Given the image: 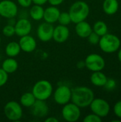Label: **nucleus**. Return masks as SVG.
Here are the masks:
<instances>
[{
  "label": "nucleus",
  "instance_id": "f257e3e1",
  "mask_svg": "<svg viewBox=\"0 0 121 122\" xmlns=\"http://www.w3.org/2000/svg\"><path fill=\"white\" fill-rule=\"evenodd\" d=\"M94 98L93 90L87 86H80L71 89V101L80 108L89 107Z\"/></svg>",
  "mask_w": 121,
  "mask_h": 122
},
{
  "label": "nucleus",
  "instance_id": "f03ea898",
  "mask_svg": "<svg viewBox=\"0 0 121 122\" xmlns=\"http://www.w3.org/2000/svg\"><path fill=\"white\" fill-rule=\"evenodd\" d=\"M89 13V6L86 1H77L74 2L71 6L68 11L71 22L74 24L86 20L88 16Z\"/></svg>",
  "mask_w": 121,
  "mask_h": 122
},
{
  "label": "nucleus",
  "instance_id": "7ed1b4c3",
  "mask_svg": "<svg viewBox=\"0 0 121 122\" xmlns=\"http://www.w3.org/2000/svg\"><path fill=\"white\" fill-rule=\"evenodd\" d=\"M98 45L101 49L107 54L117 51L121 46V40L115 34H106L101 36Z\"/></svg>",
  "mask_w": 121,
  "mask_h": 122
},
{
  "label": "nucleus",
  "instance_id": "20e7f679",
  "mask_svg": "<svg viewBox=\"0 0 121 122\" xmlns=\"http://www.w3.org/2000/svg\"><path fill=\"white\" fill-rule=\"evenodd\" d=\"M31 92L36 99L46 101L52 95L53 86L47 80H39L34 85Z\"/></svg>",
  "mask_w": 121,
  "mask_h": 122
},
{
  "label": "nucleus",
  "instance_id": "39448f33",
  "mask_svg": "<svg viewBox=\"0 0 121 122\" xmlns=\"http://www.w3.org/2000/svg\"><path fill=\"white\" fill-rule=\"evenodd\" d=\"M4 113L6 119L12 122L19 121L23 116L22 106L15 101L7 102L4 107Z\"/></svg>",
  "mask_w": 121,
  "mask_h": 122
},
{
  "label": "nucleus",
  "instance_id": "423d86ee",
  "mask_svg": "<svg viewBox=\"0 0 121 122\" xmlns=\"http://www.w3.org/2000/svg\"><path fill=\"white\" fill-rule=\"evenodd\" d=\"M80 109V107H78L73 102H68L63 105L61 111L62 117L65 121L68 122H77L81 114Z\"/></svg>",
  "mask_w": 121,
  "mask_h": 122
},
{
  "label": "nucleus",
  "instance_id": "0eeeda50",
  "mask_svg": "<svg viewBox=\"0 0 121 122\" xmlns=\"http://www.w3.org/2000/svg\"><path fill=\"white\" fill-rule=\"evenodd\" d=\"M89 107L92 113L98 115L101 118L108 116L111 110V107L108 102L101 98H94Z\"/></svg>",
  "mask_w": 121,
  "mask_h": 122
},
{
  "label": "nucleus",
  "instance_id": "6e6552de",
  "mask_svg": "<svg viewBox=\"0 0 121 122\" xmlns=\"http://www.w3.org/2000/svg\"><path fill=\"white\" fill-rule=\"evenodd\" d=\"M84 61L86 67L92 72L102 71L106 66L105 59L98 54H91L88 55Z\"/></svg>",
  "mask_w": 121,
  "mask_h": 122
},
{
  "label": "nucleus",
  "instance_id": "1a4fd4ad",
  "mask_svg": "<svg viewBox=\"0 0 121 122\" xmlns=\"http://www.w3.org/2000/svg\"><path fill=\"white\" fill-rule=\"evenodd\" d=\"M18 7L11 0H2L0 1V16L6 19H11L16 16Z\"/></svg>",
  "mask_w": 121,
  "mask_h": 122
},
{
  "label": "nucleus",
  "instance_id": "9d476101",
  "mask_svg": "<svg viewBox=\"0 0 121 122\" xmlns=\"http://www.w3.org/2000/svg\"><path fill=\"white\" fill-rule=\"evenodd\" d=\"M71 99V89L66 85L59 86L53 93V99L59 105H65L70 102Z\"/></svg>",
  "mask_w": 121,
  "mask_h": 122
},
{
  "label": "nucleus",
  "instance_id": "9b49d317",
  "mask_svg": "<svg viewBox=\"0 0 121 122\" xmlns=\"http://www.w3.org/2000/svg\"><path fill=\"white\" fill-rule=\"evenodd\" d=\"M54 27L52 24L48 22L41 23L37 28L36 34L39 40L43 42L49 41L53 39V33Z\"/></svg>",
  "mask_w": 121,
  "mask_h": 122
},
{
  "label": "nucleus",
  "instance_id": "f8f14e48",
  "mask_svg": "<svg viewBox=\"0 0 121 122\" xmlns=\"http://www.w3.org/2000/svg\"><path fill=\"white\" fill-rule=\"evenodd\" d=\"M31 114L34 117L39 119L45 118L48 114V107L46 101L36 99L34 104L30 107Z\"/></svg>",
  "mask_w": 121,
  "mask_h": 122
},
{
  "label": "nucleus",
  "instance_id": "ddd939ff",
  "mask_svg": "<svg viewBox=\"0 0 121 122\" xmlns=\"http://www.w3.org/2000/svg\"><path fill=\"white\" fill-rule=\"evenodd\" d=\"M14 28L15 34L21 37L30 34L32 29V25L29 19L26 18H21L16 21L14 24Z\"/></svg>",
  "mask_w": 121,
  "mask_h": 122
},
{
  "label": "nucleus",
  "instance_id": "4468645a",
  "mask_svg": "<svg viewBox=\"0 0 121 122\" xmlns=\"http://www.w3.org/2000/svg\"><path fill=\"white\" fill-rule=\"evenodd\" d=\"M70 36V31L67 26L64 25H58L54 27L53 33V39L58 43L62 44L66 41Z\"/></svg>",
  "mask_w": 121,
  "mask_h": 122
},
{
  "label": "nucleus",
  "instance_id": "2eb2a0df",
  "mask_svg": "<svg viewBox=\"0 0 121 122\" xmlns=\"http://www.w3.org/2000/svg\"><path fill=\"white\" fill-rule=\"evenodd\" d=\"M19 44L21 51L26 53L33 52L36 49L37 45L35 39L29 34L21 36Z\"/></svg>",
  "mask_w": 121,
  "mask_h": 122
},
{
  "label": "nucleus",
  "instance_id": "dca6fc26",
  "mask_svg": "<svg viewBox=\"0 0 121 122\" xmlns=\"http://www.w3.org/2000/svg\"><path fill=\"white\" fill-rule=\"evenodd\" d=\"M60 13V10L56 6H51L44 9L43 19L46 22L53 24V23L58 21Z\"/></svg>",
  "mask_w": 121,
  "mask_h": 122
},
{
  "label": "nucleus",
  "instance_id": "f3484780",
  "mask_svg": "<svg viewBox=\"0 0 121 122\" xmlns=\"http://www.w3.org/2000/svg\"><path fill=\"white\" fill-rule=\"evenodd\" d=\"M75 31L76 34L79 37L87 38L89 36V34L93 31V29L91 24L84 20L76 24Z\"/></svg>",
  "mask_w": 121,
  "mask_h": 122
},
{
  "label": "nucleus",
  "instance_id": "a211bd4d",
  "mask_svg": "<svg viewBox=\"0 0 121 122\" xmlns=\"http://www.w3.org/2000/svg\"><path fill=\"white\" fill-rule=\"evenodd\" d=\"M91 82L96 86H104L107 81V76L106 75L103 73L101 71H93L91 76Z\"/></svg>",
  "mask_w": 121,
  "mask_h": 122
},
{
  "label": "nucleus",
  "instance_id": "6ab92c4d",
  "mask_svg": "<svg viewBox=\"0 0 121 122\" xmlns=\"http://www.w3.org/2000/svg\"><path fill=\"white\" fill-rule=\"evenodd\" d=\"M119 8L118 0H104L103 4V9L108 15L115 14Z\"/></svg>",
  "mask_w": 121,
  "mask_h": 122
},
{
  "label": "nucleus",
  "instance_id": "aec40b11",
  "mask_svg": "<svg viewBox=\"0 0 121 122\" xmlns=\"http://www.w3.org/2000/svg\"><path fill=\"white\" fill-rule=\"evenodd\" d=\"M19 67L18 62L13 57H9L2 62L1 69H3L7 74L14 73Z\"/></svg>",
  "mask_w": 121,
  "mask_h": 122
},
{
  "label": "nucleus",
  "instance_id": "412c9836",
  "mask_svg": "<svg viewBox=\"0 0 121 122\" xmlns=\"http://www.w3.org/2000/svg\"><path fill=\"white\" fill-rule=\"evenodd\" d=\"M21 49L19 46V42L16 41H11L9 42L5 48V53L9 57H15L18 56Z\"/></svg>",
  "mask_w": 121,
  "mask_h": 122
},
{
  "label": "nucleus",
  "instance_id": "4be33fe9",
  "mask_svg": "<svg viewBox=\"0 0 121 122\" xmlns=\"http://www.w3.org/2000/svg\"><path fill=\"white\" fill-rule=\"evenodd\" d=\"M44 9L41 5L34 4L29 10L30 17L35 21H40L44 18Z\"/></svg>",
  "mask_w": 121,
  "mask_h": 122
},
{
  "label": "nucleus",
  "instance_id": "5701e85b",
  "mask_svg": "<svg viewBox=\"0 0 121 122\" xmlns=\"http://www.w3.org/2000/svg\"><path fill=\"white\" fill-rule=\"evenodd\" d=\"M36 99L32 92H26L23 94L20 98V104L26 108H30L36 102Z\"/></svg>",
  "mask_w": 121,
  "mask_h": 122
},
{
  "label": "nucleus",
  "instance_id": "b1692460",
  "mask_svg": "<svg viewBox=\"0 0 121 122\" xmlns=\"http://www.w3.org/2000/svg\"><path fill=\"white\" fill-rule=\"evenodd\" d=\"M92 29H93V31L96 33L100 36H102L108 33V26L103 21H96L93 24Z\"/></svg>",
  "mask_w": 121,
  "mask_h": 122
},
{
  "label": "nucleus",
  "instance_id": "393cba45",
  "mask_svg": "<svg viewBox=\"0 0 121 122\" xmlns=\"http://www.w3.org/2000/svg\"><path fill=\"white\" fill-rule=\"evenodd\" d=\"M58 21L59 24L61 25H64V26H68L71 22V17L68 14V12L64 11V12H61L60 15L58 19Z\"/></svg>",
  "mask_w": 121,
  "mask_h": 122
},
{
  "label": "nucleus",
  "instance_id": "a878e982",
  "mask_svg": "<svg viewBox=\"0 0 121 122\" xmlns=\"http://www.w3.org/2000/svg\"><path fill=\"white\" fill-rule=\"evenodd\" d=\"M2 33L6 37H11V36H13L15 34L14 26L8 24L7 25L4 26V28L2 29Z\"/></svg>",
  "mask_w": 121,
  "mask_h": 122
},
{
  "label": "nucleus",
  "instance_id": "bb28decb",
  "mask_svg": "<svg viewBox=\"0 0 121 122\" xmlns=\"http://www.w3.org/2000/svg\"><path fill=\"white\" fill-rule=\"evenodd\" d=\"M100 38H101V36L99 35H98L96 33H95L94 31H92L89 34V36L87 37V39L88 40V42L91 44H93V45L98 44L99 41H100Z\"/></svg>",
  "mask_w": 121,
  "mask_h": 122
},
{
  "label": "nucleus",
  "instance_id": "cd10ccee",
  "mask_svg": "<svg viewBox=\"0 0 121 122\" xmlns=\"http://www.w3.org/2000/svg\"><path fill=\"white\" fill-rule=\"evenodd\" d=\"M83 122H101L102 119L100 117H98V115L92 113L91 114H88L87 116L85 117V118L83 119Z\"/></svg>",
  "mask_w": 121,
  "mask_h": 122
},
{
  "label": "nucleus",
  "instance_id": "c85d7f7f",
  "mask_svg": "<svg viewBox=\"0 0 121 122\" xmlns=\"http://www.w3.org/2000/svg\"><path fill=\"white\" fill-rule=\"evenodd\" d=\"M9 74H7L3 69L0 68V87L5 85L8 81V76Z\"/></svg>",
  "mask_w": 121,
  "mask_h": 122
},
{
  "label": "nucleus",
  "instance_id": "c756f323",
  "mask_svg": "<svg viewBox=\"0 0 121 122\" xmlns=\"http://www.w3.org/2000/svg\"><path fill=\"white\" fill-rule=\"evenodd\" d=\"M104 87L108 91L113 90L116 87V81L113 79H108L106 84L104 85Z\"/></svg>",
  "mask_w": 121,
  "mask_h": 122
},
{
  "label": "nucleus",
  "instance_id": "7c9ffc66",
  "mask_svg": "<svg viewBox=\"0 0 121 122\" xmlns=\"http://www.w3.org/2000/svg\"><path fill=\"white\" fill-rule=\"evenodd\" d=\"M113 112L118 118L121 119V101H118L115 104L113 107Z\"/></svg>",
  "mask_w": 121,
  "mask_h": 122
},
{
  "label": "nucleus",
  "instance_id": "2f4dec72",
  "mask_svg": "<svg viewBox=\"0 0 121 122\" xmlns=\"http://www.w3.org/2000/svg\"><path fill=\"white\" fill-rule=\"evenodd\" d=\"M17 1L18 4L24 8H28L31 6V4L33 3L32 0H17Z\"/></svg>",
  "mask_w": 121,
  "mask_h": 122
},
{
  "label": "nucleus",
  "instance_id": "473e14b6",
  "mask_svg": "<svg viewBox=\"0 0 121 122\" xmlns=\"http://www.w3.org/2000/svg\"><path fill=\"white\" fill-rule=\"evenodd\" d=\"M63 1H64V0H48V2L51 6H56L61 4Z\"/></svg>",
  "mask_w": 121,
  "mask_h": 122
},
{
  "label": "nucleus",
  "instance_id": "72a5a7b5",
  "mask_svg": "<svg viewBox=\"0 0 121 122\" xmlns=\"http://www.w3.org/2000/svg\"><path fill=\"white\" fill-rule=\"evenodd\" d=\"M32 2L34 4H38V5H44L46 2H48V0H32Z\"/></svg>",
  "mask_w": 121,
  "mask_h": 122
},
{
  "label": "nucleus",
  "instance_id": "f704fd0d",
  "mask_svg": "<svg viewBox=\"0 0 121 122\" xmlns=\"http://www.w3.org/2000/svg\"><path fill=\"white\" fill-rule=\"evenodd\" d=\"M46 122H58V119L54 117H49L45 119Z\"/></svg>",
  "mask_w": 121,
  "mask_h": 122
},
{
  "label": "nucleus",
  "instance_id": "c9c22d12",
  "mask_svg": "<svg viewBox=\"0 0 121 122\" xmlns=\"http://www.w3.org/2000/svg\"><path fill=\"white\" fill-rule=\"evenodd\" d=\"M76 66L78 68V69H83L84 67H86L85 66V61H80L77 63L76 64Z\"/></svg>",
  "mask_w": 121,
  "mask_h": 122
},
{
  "label": "nucleus",
  "instance_id": "e433bc0d",
  "mask_svg": "<svg viewBox=\"0 0 121 122\" xmlns=\"http://www.w3.org/2000/svg\"><path fill=\"white\" fill-rule=\"evenodd\" d=\"M118 60L121 62V48L119 49V51L118 53Z\"/></svg>",
  "mask_w": 121,
  "mask_h": 122
},
{
  "label": "nucleus",
  "instance_id": "4c0bfd02",
  "mask_svg": "<svg viewBox=\"0 0 121 122\" xmlns=\"http://www.w3.org/2000/svg\"><path fill=\"white\" fill-rule=\"evenodd\" d=\"M1 36H0V44H1Z\"/></svg>",
  "mask_w": 121,
  "mask_h": 122
},
{
  "label": "nucleus",
  "instance_id": "58836bf2",
  "mask_svg": "<svg viewBox=\"0 0 121 122\" xmlns=\"http://www.w3.org/2000/svg\"><path fill=\"white\" fill-rule=\"evenodd\" d=\"M0 21H1V16H0Z\"/></svg>",
  "mask_w": 121,
  "mask_h": 122
},
{
  "label": "nucleus",
  "instance_id": "ea45409f",
  "mask_svg": "<svg viewBox=\"0 0 121 122\" xmlns=\"http://www.w3.org/2000/svg\"></svg>",
  "mask_w": 121,
  "mask_h": 122
}]
</instances>
